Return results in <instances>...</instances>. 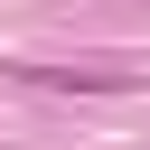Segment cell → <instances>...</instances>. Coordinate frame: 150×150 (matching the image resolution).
Returning <instances> with one entry per match:
<instances>
[{"label": "cell", "mask_w": 150, "mask_h": 150, "mask_svg": "<svg viewBox=\"0 0 150 150\" xmlns=\"http://www.w3.org/2000/svg\"><path fill=\"white\" fill-rule=\"evenodd\" d=\"M19 84H47V94H122L131 75L122 66H9Z\"/></svg>", "instance_id": "cell-1"}]
</instances>
